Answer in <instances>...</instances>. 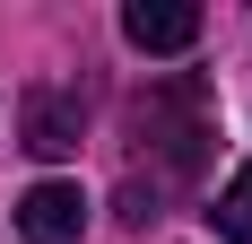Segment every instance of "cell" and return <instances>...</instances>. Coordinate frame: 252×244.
<instances>
[{"instance_id":"cell-4","label":"cell","mask_w":252,"mask_h":244,"mask_svg":"<svg viewBox=\"0 0 252 244\" xmlns=\"http://www.w3.org/2000/svg\"><path fill=\"white\" fill-rule=\"evenodd\" d=\"M209 218H218V236H226V244H252V166H235V183L218 192Z\"/></svg>"},{"instance_id":"cell-3","label":"cell","mask_w":252,"mask_h":244,"mask_svg":"<svg viewBox=\"0 0 252 244\" xmlns=\"http://www.w3.org/2000/svg\"><path fill=\"white\" fill-rule=\"evenodd\" d=\"M122 35L139 52H191V44H200V9H191V0H130V9H122Z\"/></svg>"},{"instance_id":"cell-1","label":"cell","mask_w":252,"mask_h":244,"mask_svg":"<svg viewBox=\"0 0 252 244\" xmlns=\"http://www.w3.org/2000/svg\"><path fill=\"white\" fill-rule=\"evenodd\" d=\"M78 131H87L78 87H26V105H18V140L35 148V157H78Z\"/></svg>"},{"instance_id":"cell-2","label":"cell","mask_w":252,"mask_h":244,"mask_svg":"<svg viewBox=\"0 0 252 244\" xmlns=\"http://www.w3.org/2000/svg\"><path fill=\"white\" fill-rule=\"evenodd\" d=\"M18 236H26V244H78V236H87L78 183H35V192L18 201Z\"/></svg>"}]
</instances>
